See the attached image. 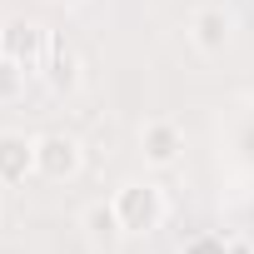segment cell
Wrapping results in <instances>:
<instances>
[{"mask_svg": "<svg viewBox=\"0 0 254 254\" xmlns=\"http://www.w3.org/2000/svg\"><path fill=\"white\" fill-rule=\"evenodd\" d=\"M35 175V140L0 130V185H25Z\"/></svg>", "mask_w": 254, "mask_h": 254, "instance_id": "5", "label": "cell"}, {"mask_svg": "<svg viewBox=\"0 0 254 254\" xmlns=\"http://www.w3.org/2000/svg\"><path fill=\"white\" fill-rule=\"evenodd\" d=\"M80 140L75 135H40L35 140V175H45V180H70V175H80Z\"/></svg>", "mask_w": 254, "mask_h": 254, "instance_id": "3", "label": "cell"}, {"mask_svg": "<svg viewBox=\"0 0 254 254\" xmlns=\"http://www.w3.org/2000/svg\"><path fill=\"white\" fill-rule=\"evenodd\" d=\"M40 75H45V85H50L55 95H70V90L80 85V55H75L65 40H50V55H45Z\"/></svg>", "mask_w": 254, "mask_h": 254, "instance_id": "6", "label": "cell"}, {"mask_svg": "<svg viewBox=\"0 0 254 254\" xmlns=\"http://www.w3.org/2000/svg\"><path fill=\"white\" fill-rule=\"evenodd\" d=\"M185 254H234V249H229L219 234H199V239H190V244H185Z\"/></svg>", "mask_w": 254, "mask_h": 254, "instance_id": "9", "label": "cell"}, {"mask_svg": "<svg viewBox=\"0 0 254 254\" xmlns=\"http://www.w3.org/2000/svg\"><path fill=\"white\" fill-rule=\"evenodd\" d=\"M50 40H55V35H50L40 20H25V15H15V20H5V25H0V55H5V60H15L25 75L45 65Z\"/></svg>", "mask_w": 254, "mask_h": 254, "instance_id": "2", "label": "cell"}, {"mask_svg": "<svg viewBox=\"0 0 254 254\" xmlns=\"http://www.w3.org/2000/svg\"><path fill=\"white\" fill-rule=\"evenodd\" d=\"M190 30H194V45H199L204 55H219V50L229 45V15H224V10H199Z\"/></svg>", "mask_w": 254, "mask_h": 254, "instance_id": "7", "label": "cell"}, {"mask_svg": "<svg viewBox=\"0 0 254 254\" xmlns=\"http://www.w3.org/2000/svg\"><path fill=\"white\" fill-rule=\"evenodd\" d=\"M140 150H145L150 165L170 170V165L185 155V130H180L175 120H150V125H145V135H140Z\"/></svg>", "mask_w": 254, "mask_h": 254, "instance_id": "4", "label": "cell"}, {"mask_svg": "<svg viewBox=\"0 0 254 254\" xmlns=\"http://www.w3.org/2000/svg\"><path fill=\"white\" fill-rule=\"evenodd\" d=\"M110 209H115V219H120V234H150V229H160V219H165V190L150 185V180H130V185L115 190Z\"/></svg>", "mask_w": 254, "mask_h": 254, "instance_id": "1", "label": "cell"}, {"mask_svg": "<svg viewBox=\"0 0 254 254\" xmlns=\"http://www.w3.org/2000/svg\"><path fill=\"white\" fill-rule=\"evenodd\" d=\"M90 229H95V234H115V229H120L115 209H110V204H95V209H90Z\"/></svg>", "mask_w": 254, "mask_h": 254, "instance_id": "10", "label": "cell"}, {"mask_svg": "<svg viewBox=\"0 0 254 254\" xmlns=\"http://www.w3.org/2000/svg\"><path fill=\"white\" fill-rule=\"evenodd\" d=\"M20 90H25V70H20L15 60L0 55V100H15Z\"/></svg>", "mask_w": 254, "mask_h": 254, "instance_id": "8", "label": "cell"}]
</instances>
